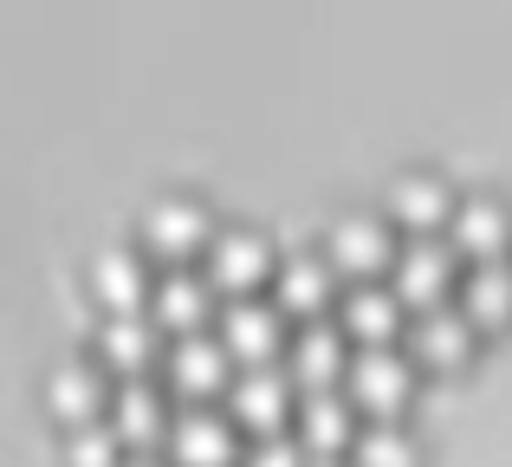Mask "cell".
Listing matches in <instances>:
<instances>
[{
    "instance_id": "obj_1",
    "label": "cell",
    "mask_w": 512,
    "mask_h": 467,
    "mask_svg": "<svg viewBox=\"0 0 512 467\" xmlns=\"http://www.w3.org/2000/svg\"><path fill=\"white\" fill-rule=\"evenodd\" d=\"M402 390H409V364H402L389 344H363L357 357H350V396L370 409H396Z\"/></svg>"
},
{
    "instance_id": "obj_2",
    "label": "cell",
    "mask_w": 512,
    "mask_h": 467,
    "mask_svg": "<svg viewBox=\"0 0 512 467\" xmlns=\"http://www.w3.org/2000/svg\"><path fill=\"white\" fill-rule=\"evenodd\" d=\"M441 286H448V247L441 240H409L396 247V299H415V305H441Z\"/></svg>"
},
{
    "instance_id": "obj_3",
    "label": "cell",
    "mask_w": 512,
    "mask_h": 467,
    "mask_svg": "<svg viewBox=\"0 0 512 467\" xmlns=\"http://www.w3.org/2000/svg\"><path fill=\"white\" fill-rule=\"evenodd\" d=\"M46 403L59 409V416H72V422H91V416H98V403H104V377H98V364H85V357H65V364H52V377H46Z\"/></svg>"
},
{
    "instance_id": "obj_4",
    "label": "cell",
    "mask_w": 512,
    "mask_h": 467,
    "mask_svg": "<svg viewBox=\"0 0 512 467\" xmlns=\"http://www.w3.org/2000/svg\"><path fill=\"white\" fill-rule=\"evenodd\" d=\"M175 455L188 467H221L234 455V435H227V416H214V409H182L175 416Z\"/></svg>"
},
{
    "instance_id": "obj_5",
    "label": "cell",
    "mask_w": 512,
    "mask_h": 467,
    "mask_svg": "<svg viewBox=\"0 0 512 467\" xmlns=\"http://www.w3.org/2000/svg\"><path fill=\"white\" fill-rule=\"evenodd\" d=\"M221 364H227V338H208V331H182L169 344V377L182 390H214L221 383Z\"/></svg>"
},
{
    "instance_id": "obj_6",
    "label": "cell",
    "mask_w": 512,
    "mask_h": 467,
    "mask_svg": "<svg viewBox=\"0 0 512 467\" xmlns=\"http://www.w3.org/2000/svg\"><path fill=\"white\" fill-rule=\"evenodd\" d=\"M221 331H227V344H234L247 364H260V357L279 344V312H273V305H260V299H234L221 312Z\"/></svg>"
},
{
    "instance_id": "obj_7",
    "label": "cell",
    "mask_w": 512,
    "mask_h": 467,
    "mask_svg": "<svg viewBox=\"0 0 512 467\" xmlns=\"http://www.w3.org/2000/svg\"><path fill=\"white\" fill-rule=\"evenodd\" d=\"M208 260H214V279H227V286H247V279H260V266L273 260L266 253V234L253 228H221L208 240Z\"/></svg>"
},
{
    "instance_id": "obj_8",
    "label": "cell",
    "mask_w": 512,
    "mask_h": 467,
    "mask_svg": "<svg viewBox=\"0 0 512 467\" xmlns=\"http://www.w3.org/2000/svg\"><path fill=\"white\" fill-rule=\"evenodd\" d=\"M143 234L156 240V247H195L201 234H208V208L188 202V195H163V202H150V215H143Z\"/></svg>"
},
{
    "instance_id": "obj_9",
    "label": "cell",
    "mask_w": 512,
    "mask_h": 467,
    "mask_svg": "<svg viewBox=\"0 0 512 467\" xmlns=\"http://www.w3.org/2000/svg\"><path fill=\"white\" fill-rule=\"evenodd\" d=\"M234 416L260 422V429L273 435V422L286 416V377H279V370H266V364H247L234 377Z\"/></svg>"
},
{
    "instance_id": "obj_10",
    "label": "cell",
    "mask_w": 512,
    "mask_h": 467,
    "mask_svg": "<svg viewBox=\"0 0 512 467\" xmlns=\"http://www.w3.org/2000/svg\"><path fill=\"white\" fill-rule=\"evenodd\" d=\"M448 228H454V247L493 260V247H500V234H506V208L493 202V195H467V202H454Z\"/></svg>"
},
{
    "instance_id": "obj_11",
    "label": "cell",
    "mask_w": 512,
    "mask_h": 467,
    "mask_svg": "<svg viewBox=\"0 0 512 467\" xmlns=\"http://www.w3.org/2000/svg\"><path fill=\"white\" fill-rule=\"evenodd\" d=\"M389 208H396L402 221H415V228H428V221L454 215L448 189H441V176H428V169H402L396 182H389Z\"/></svg>"
},
{
    "instance_id": "obj_12",
    "label": "cell",
    "mask_w": 512,
    "mask_h": 467,
    "mask_svg": "<svg viewBox=\"0 0 512 467\" xmlns=\"http://www.w3.org/2000/svg\"><path fill=\"white\" fill-rule=\"evenodd\" d=\"M91 286L104 292L111 312H137V299H143V260L130 247H104L98 260H91Z\"/></svg>"
},
{
    "instance_id": "obj_13",
    "label": "cell",
    "mask_w": 512,
    "mask_h": 467,
    "mask_svg": "<svg viewBox=\"0 0 512 467\" xmlns=\"http://www.w3.org/2000/svg\"><path fill=\"white\" fill-rule=\"evenodd\" d=\"M111 422H117V435H130V442H150L156 422H163V396H156V383L150 377H124V383H117Z\"/></svg>"
},
{
    "instance_id": "obj_14",
    "label": "cell",
    "mask_w": 512,
    "mask_h": 467,
    "mask_svg": "<svg viewBox=\"0 0 512 467\" xmlns=\"http://www.w3.org/2000/svg\"><path fill=\"white\" fill-rule=\"evenodd\" d=\"M512 305V266L506 260H474L461 279V312L467 318H500Z\"/></svg>"
},
{
    "instance_id": "obj_15",
    "label": "cell",
    "mask_w": 512,
    "mask_h": 467,
    "mask_svg": "<svg viewBox=\"0 0 512 467\" xmlns=\"http://www.w3.org/2000/svg\"><path fill=\"white\" fill-rule=\"evenodd\" d=\"M331 260H344V266H376V260H396L389 253V234H383V221H370V215H338V228H331Z\"/></svg>"
},
{
    "instance_id": "obj_16",
    "label": "cell",
    "mask_w": 512,
    "mask_h": 467,
    "mask_svg": "<svg viewBox=\"0 0 512 467\" xmlns=\"http://www.w3.org/2000/svg\"><path fill=\"white\" fill-rule=\"evenodd\" d=\"M150 305L169 318V325H182V331H201V312H208V279H195V273H163L156 279V292H150Z\"/></svg>"
},
{
    "instance_id": "obj_17",
    "label": "cell",
    "mask_w": 512,
    "mask_h": 467,
    "mask_svg": "<svg viewBox=\"0 0 512 467\" xmlns=\"http://www.w3.org/2000/svg\"><path fill=\"white\" fill-rule=\"evenodd\" d=\"M415 351H428V357L467 351V312L461 305H422L415 312Z\"/></svg>"
},
{
    "instance_id": "obj_18",
    "label": "cell",
    "mask_w": 512,
    "mask_h": 467,
    "mask_svg": "<svg viewBox=\"0 0 512 467\" xmlns=\"http://www.w3.org/2000/svg\"><path fill=\"white\" fill-rule=\"evenodd\" d=\"M325 292H331V266L325 260H312V253H286V260H279V299L286 305L312 312Z\"/></svg>"
},
{
    "instance_id": "obj_19",
    "label": "cell",
    "mask_w": 512,
    "mask_h": 467,
    "mask_svg": "<svg viewBox=\"0 0 512 467\" xmlns=\"http://www.w3.org/2000/svg\"><path fill=\"white\" fill-rule=\"evenodd\" d=\"M292 364H299V377L318 390V383L344 364V357H338V331L318 325V318H312V325H299V338H292Z\"/></svg>"
},
{
    "instance_id": "obj_20",
    "label": "cell",
    "mask_w": 512,
    "mask_h": 467,
    "mask_svg": "<svg viewBox=\"0 0 512 467\" xmlns=\"http://www.w3.org/2000/svg\"><path fill=\"white\" fill-rule=\"evenodd\" d=\"M98 344H104L111 364H143V357H150V318L143 312H104Z\"/></svg>"
},
{
    "instance_id": "obj_21",
    "label": "cell",
    "mask_w": 512,
    "mask_h": 467,
    "mask_svg": "<svg viewBox=\"0 0 512 467\" xmlns=\"http://www.w3.org/2000/svg\"><path fill=\"white\" fill-rule=\"evenodd\" d=\"M344 325L350 331H363L370 344H383V331L396 325V292H383V286H357L344 299Z\"/></svg>"
},
{
    "instance_id": "obj_22",
    "label": "cell",
    "mask_w": 512,
    "mask_h": 467,
    "mask_svg": "<svg viewBox=\"0 0 512 467\" xmlns=\"http://www.w3.org/2000/svg\"><path fill=\"white\" fill-rule=\"evenodd\" d=\"M357 467H415V442L396 422H370L357 435Z\"/></svg>"
},
{
    "instance_id": "obj_23",
    "label": "cell",
    "mask_w": 512,
    "mask_h": 467,
    "mask_svg": "<svg viewBox=\"0 0 512 467\" xmlns=\"http://www.w3.org/2000/svg\"><path fill=\"white\" fill-rule=\"evenodd\" d=\"M305 435H312L318 448H331V442H344V435H350L344 396H338V390H325V383H318V390L305 396Z\"/></svg>"
},
{
    "instance_id": "obj_24",
    "label": "cell",
    "mask_w": 512,
    "mask_h": 467,
    "mask_svg": "<svg viewBox=\"0 0 512 467\" xmlns=\"http://www.w3.org/2000/svg\"><path fill=\"white\" fill-rule=\"evenodd\" d=\"M72 467H117V422H78L72 429Z\"/></svg>"
},
{
    "instance_id": "obj_25",
    "label": "cell",
    "mask_w": 512,
    "mask_h": 467,
    "mask_svg": "<svg viewBox=\"0 0 512 467\" xmlns=\"http://www.w3.org/2000/svg\"><path fill=\"white\" fill-rule=\"evenodd\" d=\"M247 467H305L299 442H286V435H260V442L247 448Z\"/></svg>"
},
{
    "instance_id": "obj_26",
    "label": "cell",
    "mask_w": 512,
    "mask_h": 467,
    "mask_svg": "<svg viewBox=\"0 0 512 467\" xmlns=\"http://www.w3.org/2000/svg\"><path fill=\"white\" fill-rule=\"evenodd\" d=\"M124 467H156V455H130V461H124Z\"/></svg>"
},
{
    "instance_id": "obj_27",
    "label": "cell",
    "mask_w": 512,
    "mask_h": 467,
    "mask_svg": "<svg viewBox=\"0 0 512 467\" xmlns=\"http://www.w3.org/2000/svg\"><path fill=\"white\" fill-rule=\"evenodd\" d=\"M312 467H338V461H312Z\"/></svg>"
}]
</instances>
